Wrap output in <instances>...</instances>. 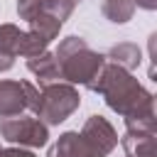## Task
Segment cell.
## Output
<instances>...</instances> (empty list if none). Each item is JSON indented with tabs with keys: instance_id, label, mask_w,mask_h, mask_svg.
I'll use <instances>...</instances> for the list:
<instances>
[{
	"instance_id": "6da1fadb",
	"label": "cell",
	"mask_w": 157,
	"mask_h": 157,
	"mask_svg": "<svg viewBox=\"0 0 157 157\" xmlns=\"http://www.w3.org/2000/svg\"><path fill=\"white\" fill-rule=\"evenodd\" d=\"M93 93L103 96L110 110H115L123 118L132 115H147L155 113V96L125 69L105 61L93 83L88 86Z\"/></svg>"
},
{
	"instance_id": "7a4b0ae2",
	"label": "cell",
	"mask_w": 157,
	"mask_h": 157,
	"mask_svg": "<svg viewBox=\"0 0 157 157\" xmlns=\"http://www.w3.org/2000/svg\"><path fill=\"white\" fill-rule=\"evenodd\" d=\"M54 59L59 64V76L66 83H78V86H91L98 71L105 64V54L96 52L88 47L83 37H64L54 52Z\"/></svg>"
},
{
	"instance_id": "3957f363",
	"label": "cell",
	"mask_w": 157,
	"mask_h": 157,
	"mask_svg": "<svg viewBox=\"0 0 157 157\" xmlns=\"http://www.w3.org/2000/svg\"><path fill=\"white\" fill-rule=\"evenodd\" d=\"M81 105V96L71 83H47L39 88V101H37V110L34 115L49 128V125H59L64 123L74 110H78Z\"/></svg>"
},
{
	"instance_id": "277c9868",
	"label": "cell",
	"mask_w": 157,
	"mask_h": 157,
	"mask_svg": "<svg viewBox=\"0 0 157 157\" xmlns=\"http://www.w3.org/2000/svg\"><path fill=\"white\" fill-rule=\"evenodd\" d=\"M0 135L2 140L20 145V147H44L49 142V128L39 118H2L0 120Z\"/></svg>"
},
{
	"instance_id": "5b68a950",
	"label": "cell",
	"mask_w": 157,
	"mask_h": 157,
	"mask_svg": "<svg viewBox=\"0 0 157 157\" xmlns=\"http://www.w3.org/2000/svg\"><path fill=\"white\" fill-rule=\"evenodd\" d=\"M78 135L88 157H108L118 145V132L103 115H91Z\"/></svg>"
},
{
	"instance_id": "8992f818",
	"label": "cell",
	"mask_w": 157,
	"mask_h": 157,
	"mask_svg": "<svg viewBox=\"0 0 157 157\" xmlns=\"http://www.w3.org/2000/svg\"><path fill=\"white\" fill-rule=\"evenodd\" d=\"M47 42L39 39L34 32H25L17 25H0V52L10 54V56H37L42 52H47Z\"/></svg>"
},
{
	"instance_id": "52a82bcc",
	"label": "cell",
	"mask_w": 157,
	"mask_h": 157,
	"mask_svg": "<svg viewBox=\"0 0 157 157\" xmlns=\"http://www.w3.org/2000/svg\"><path fill=\"white\" fill-rule=\"evenodd\" d=\"M29 108V81H0V118H17Z\"/></svg>"
},
{
	"instance_id": "ba28073f",
	"label": "cell",
	"mask_w": 157,
	"mask_h": 157,
	"mask_svg": "<svg viewBox=\"0 0 157 157\" xmlns=\"http://www.w3.org/2000/svg\"><path fill=\"white\" fill-rule=\"evenodd\" d=\"M27 69H29V74H34L39 78V86L56 83L61 78L59 76V64L54 59V52H42L37 56H29L27 59Z\"/></svg>"
},
{
	"instance_id": "9c48e42d",
	"label": "cell",
	"mask_w": 157,
	"mask_h": 157,
	"mask_svg": "<svg viewBox=\"0 0 157 157\" xmlns=\"http://www.w3.org/2000/svg\"><path fill=\"white\" fill-rule=\"evenodd\" d=\"M105 61H110V64H115V66H120V69H125V71H132V69L140 66L142 52H140V47L132 44V42H120V44H113V47L108 49Z\"/></svg>"
},
{
	"instance_id": "30bf717a",
	"label": "cell",
	"mask_w": 157,
	"mask_h": 157,
	"mask_svg": "<svg viewBox=\"0 0 157 157\" xmlns=\"http://www.w3.org/2000/svg\"><path fill=\"white\" fill-rule=\"evenodd\" d=\"M47 157H88L86 155V147L81 142V135L78 130H66L56 137V142L49 147Z\"/></svg>"
},
{
	"instance_id": "8fae6325",
	"label": "cell",
	"mask_w": 157,
	"mask_h": 157,
	"mask_svg": "<svg viewBox=\"0 0 157 157\" xmlns=\"http://www.w3.org/2000/svg\"><path fill=\"white\" fill-rule=\"evenodd\" d=\"M101 12L113 25H125L135 15V0H103Z\"/></svg>"
},
{
	"instance_id": "7c38bea8",
	"label": "cell",
	"mask_w": 157,
	"mask_h": 157,
	"mask_svg": "<svg viewBox=\"0 0 157 157\" xmlns=\"http://www.w3.org/2000/svg\"><path fill=\"white\" fill-rule=\"evenodd\" d=\"M120 145L128 157H155V135H125Z\"/></svg>"
},
{
	"instance_id": "4fadbf2b",
	"label": "cell",
	"mask_w": 157,
	"mask_h": 157,
	"mask_svg": "<svg viewBox=\"0 0 157 157\" xmlns=\"http://www.w3.org/2000/svg\"><path fill=\"white\" fill-rule=\"evenodd\" d=\"M59 29H61V22H56L54 17H49V15H44V12H39V15L29 22V32H34V34H37L39 39H44L47 44L59 37Z\"/></svg>"
},
{
	"instance_id": "5bb4252c",
	"label": "cell",
	"mask_w": 157,
	"mask_h": 157,
	"mask_svg": "<svg viewBox=\"0 0 157 157\" xmlns=\"http://www.w3.org/2000/svg\"><path fill=\"white\" fill-rule=\"evenodd\" d=\"M155 130H157L155 113L125 118V135H155Z\"/></svg>"
},
{
	"instance_id": "9a60e30c",
	"label": "cell",
	"mask_w": 157,
	"mask_h": 157,
	"mask_svg": "<svg viewBox=\"0 0 157 157\" xmlns=\"http://www.w3.org/2000/svg\"><path fill=\"white\" fill-rule=\"evenodd\" d=\"M74 7H76V0H44L42 12L64 25V20H69V15L74 12Z\"/></svg>"
},
{
	"instance_id": "2e32d148",
	"label": "cell",
	"mask_w": 157,
	"mask_h": 157,
	"mask_svg": "<svg viewBox=\"0 0 157 157\" xmlns=\"http://www.w3.org/2000/svg\"><path fill=\"white\" fill-rule=\"evenodd\" d=\"M42 7H44V0H20L17 2V15H20V20H25L29 25L42 12Z\"/></svg>"
},
{
	"instance_id": "e0dca14e",
	"label": "cell",
	"mask_w": 157,
	"mask_h": 157,
	"mask_svg": "<svg viewBox=\"0 0 157 157\" xmlns=\"http://www.w3.org/2000/svg\"><path fill=\"white\" fill-rule=\"evenodd\" d=\"M0 157H34V155L25 147H5L0 150Z\"/></svg>"
},
{
	"instance_id": "ac0fdd59",
	"label": "cell",
	"mask_w": 157,
	"mask_h": 157,
	"mask_svg": "<svg viewBox=\"0 0 157 157\" xmlns=\"http://www.w3.org/2000/svg\"><path fill=\"white\" fill-rule=\"evenodd\" d=\"M15 66V56H10V54H2L0 52V71H10Z\"/></svg>"
},
{
	"instance_id": "d6986e66",
	"label": "cell",
	"mask_w": 157,
	"mask_h": 157,
	"mask_svg": "<svg viewBox=\"0 0 157 157\" xmlns=\"http://www.w3.org/2000/svg\"><path fill=\"white\" fill-rule=\"evenodd\" d=\"M135 7H142V10H155V7H157V0H135Z\"/></svg>"
},
{
	"instance_id": "ffe728a7",
	"label": "cell",
	"mask_w": 157,
	"mask_h": 157,
	"mask_svg": "<svg viewBox=\"0 0 157 157\" xmlns=\"http://www.w3.org/2000/svg\"><path fill=\"white\" fill-rule=\"evenodd\" d=\"M0 150H2V147H0Z\"/></svg>"
}]
</instances>
